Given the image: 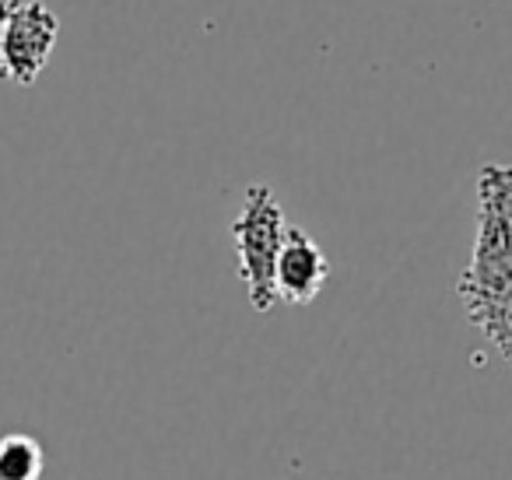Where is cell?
I'll list each match as a JSON object with an SVG mask.
<instances>
[{"label": "cell", "instance_id": "6da1fadb", "mask_svg": "<svg viewBox=\"0 0 512 480\" xmlns=\"http://www.w3.org/2000/svg\"><path fill=\"white\" fill-rule=\"evenodd\" d=\"M456 291L470 323L512 365V165L477 172L474 253Z\"/></svg>", "mask_w": 512, "mask_h": 480}, {"label": "cell", "instance_id": "7a4b0ae2", "mask_svg": "<svg viewBox=\"0 0 512 480\" xmlns=\"http://www.w3.org/2000/svg\"><path fill=\"white\" fill-rule=\"evenodd\" d=\"M285 232H288V221L278 197H274V190L264 183H253L246 190L239 218L232 221V242H235L239 277L246 284L249 305L256 312H271L278 305L274 270H278V256L281 246H285Z\"/></svg>", "mask_w": 512, "mask_h": 480}, {"label": "cell", "instance_id": "3957f363", "mask_svg": "<svg viewBox=\"0 0 512 480\" xmlns=\"http://www.w3.org/2000/svg\"><path fill=\"white\" fill-rule=\"evenodd\" d=\"M60 36V18L43 0H22L11 22L0 32V81L18 88L36 85L50 64V53Z\"/></svg>", "mask_w": 512, "mask_h": 480}, {"label": "cell", "instance_id": "277c9868", "mask_svg": "<svg viewBox=\"0 0 512 480\" xmlns=\"http://www.w3.org/2000/svg\"><path fill=\"white\" fill-rule=\"evenodd\" d=\"M330 277V260L320 249V242L299 225H288L285 246L278 256V270H274V291L278 302L288 305H309Z\"/></svg>", "mask_w": 512, "mask_h": 480}, {"label": "cell", "instance_id": "5b68a950", "mask_svg": "<svg viewBox=\"0 0 512 480\" xmlns=\"http://www.w3.org/2000/svg\"><path fill=\"white\" fill-rule=\"evenodd\" d=\"M43 463V445L32 435H22V431L0 435V480H39Z\"/></svg>", "mask_w": 512, "mask_h": 480}, {"label": "cell", "instance_id": "8992f818", "mask_svg": "<svg viewBox=\"0 0 512 480\" xmlns=\"http://www.w3.org/2000/svg\"><path fill=\"white\" fill-rule=\"evenodd\" d=\"M18 4H22V0H0V32H4V25L11 22V15L18 11Z\"/></svg>", "mask_w": 512, "mask_h": 480}]
</instances>
